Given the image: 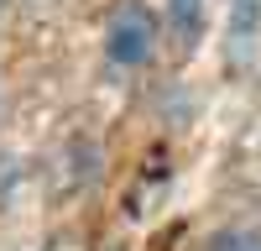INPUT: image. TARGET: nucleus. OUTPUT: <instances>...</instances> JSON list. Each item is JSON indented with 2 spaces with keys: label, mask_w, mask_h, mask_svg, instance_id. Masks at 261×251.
<instances>
[{
  "label": "nucleus",
  "mask_w": 261,
  "mask_h": 251,
  "mask_svg": "<svg viewBox=\"0 0 261 251\" xmlns=\"http://www.w3.org/2000/svg\"><path fill=\"white\" fill-rule=\"evenodd\" d=\"M167 6H172V27H178V42H193L204 6H199V0H167Z\"/></svg>",
  "instance_id": "f03ea898"
},
{
  "label": "nucleus",
  "mask_w": 261,
  "mask_h": 251,
  "mask_svg": "<svg viewBox=\"0 0 261 251\" xmlns=\"http://www.w3.org/2000/svg\"><path fill=\"white\" fill-rule=\"evenodd\" d=\"M220 251H261V246H256V241H225Z\"/></svg>",
  "instance_id": "20e7f679"
},
{
  "label": "nucleus",
  "mask_w": 261,
  "mask_h": 251,
  "mask_svg": "<svg viewBox=\"0 0 261 251\" xmlns=\"http://www.w3.org/2000/svg\"><path fill=\"white\" fill-rule=\"evenodd\" d=\"M151 37H157L151 11L136 6V0H125L115 11V21H110V58L120 68H136V63H146V53H151Z\"/></svg>",
  "instance_id": "f257e3e1"
},
{
  "label": "nucleus",
  "mask_w": 261,
  "mask_h": 251,
  "mask_svg": "<svg viewBox=\"0 0 261 251\" xmlns=\"http://www.w3.org/2000/svg\"><path fill=\"white\" fill-rule=\"evenodd\" d=\"M256 16H261V0H235V21H230L235 42H251L256 37Z\"/></svg>",
  "instance_id": "7ed1b4c3"
}]
</instances>
